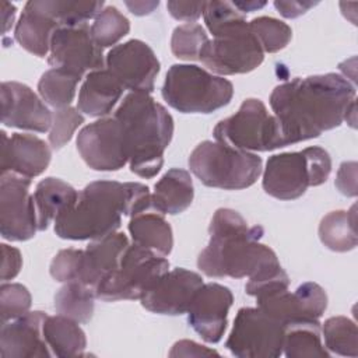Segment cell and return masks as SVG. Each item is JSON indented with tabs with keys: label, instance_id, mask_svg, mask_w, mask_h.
Masks as SVG:
<instances>
[{
	"label": "cell",
	"instance_id": "obj_7",
	"mask_svg": "<svg viewBox=\"0 0 358 358\" xmlns=\"http://www.w3.org/2000/svg\"><path fill=\"white\" fill-rule=\"evenodd\" d=\"M162 98L182 113H211L228 105L234 96V85L194 64H173L162 85Z\"/></svg>",
	"mask_w": 358,
	"mask_h": 358
},
{
	"label": "cell",
	"instance_id": "obj_37",
	"mask_svg": "<svg viewBox=\"0 0 358 358\" xmlns=\"http://www.w3.org/2000/svg\"><path fill=\"white\" fill-rule=\"evenodd\" d=\"M208 42L206 29L196 22L179 25L173 29L171 38L172 53L182 60H199L200 52Z\"/></svg>",
	"mask_w": 358,
	"mask_h": 358
},
{
	"label": "cell",
	"instance_id": "obj_33",
	"mask_svg": "<svg viewBox=\"0 0 358 358\" xmlns=\"http://www.w3.org/2000/svg\"><path fill=\"white\" fill-rule=\"evenodd\" d=\"M83 77L63 69H50L45 71L38 83V92L55 109L70 106L76 96L77 84Z\"/></svg>",
	"mask_w": 358,
	"mask_h": 358
},
{
	"label": "cell",
	"instance_id": "obj_38",
	"mask_svg": "<svg viewBox=\"0 0 358 358\" xmlns=\"http://www.w3.org/2000/svg\"><path fill=\"white\" fill-rule=\"evenodd\" d=\"M52 116L53 119L49 130V144L53 150H60L71 140L74 131L84 123V116L77 108L73 106L55 109Z\"/></svg>",
	"mask_w": 358,
	"mask_h": 358
},
{
	"label": "cell",
	"instance_id": "obj_36",
	"mask_svg": "<svg viewBox=\"0 0 358 358\" xmlns=\"http://www.w3.org/2000/svg\"><path fill=\"white\" fill-rule=\"evenodd\" d=\"M249 27L264 53H275L284 49L292 38L289 25L273 17L263 15L253 18L249 22Z\"/></svg>",
	"mask_w": 358,
	"mask_h": 358
},
{
	"label": "cell",
	"instance_id": "obj_32",
	"mask_svg": "<svg viewBox=\"0 0 358 358\" xmlns=\"http://www.w3.org/2000/svg\"><path fill=\"white\" fill-rule=\"evenodd\" d=\"M34 7L43 11L59 27H74L95 18L103 10V1H67V0H29Z\"/></svg>",
	"mask_w": 358,
	"mask_h": 358
},
{
	"label": "cell",
	"instance_id": "obj_11",
	"mask_svg": "<svg viewBox=\"0 0 358 358\" xmlns=\"http://www.w3.org/2000/svg\"><path fill=\"white\" fill-rule=\"evenodd\" d=\"M285 327L257 308H241L225 347L239 358H275L282 354Z\"/></svg>",
	"mask_w": 358,
	"mask_h": 358
},
{
	"label": "cell",
	"instance_id": "obj_14",
	"mask_svg": "<svg viewBox=\"0 0 358 358\" xmlns=\"http://www.w3.org/2000/svg\"><path fill=\"white\" fill-rule=\"evenodd\" d=\"M48 63L53 69H63L83 77L87 71L103 69L105 60L87 24L59 27L50 39Z\"/></svg>",
	"mask_w": 358,
	"mask_h": 358
},
{
	"label": "cell",
	"instance_id": "obj_12",
	"mask_svg": "<svg viewBox=\"0 0 358 358\" xmlns=\"http://www.w3.org/2000/svg\"><path fill=\"white\" fill-rule=\"evenodd\" d=\"M77 150L84 162L95 171H119L129 164V150L122 123L101 117L84 126L77 136Z\"/></svg>",
	"mask_w": 358,
	"mask_h": 358
},
{
	"label": "cell",
	"instance_id": "obj_40",
	"mask_svg": "<svg viewBox=\"0 0 358 358\" xmlns=\"http://www.w3.org/2000/svg\"><path fill=\"white\" fill-rule=\"evenodd\" d=\"M203 17L213 36L245 20L243 14L228 1H206Z\"/></svg>",
	"mask_w": 358,
	"mask_h": 358
},
{
	"label": "cell",
	"instance_id": "obj_25",
	"mask_svg": "<svg viewBox=\"0 0 358 358\" xmlns=\"http://www.w3.org/2000/svg\"><path fill=\"white\" fill-rule=\"evenodd\" d=\"M59 24L28 1L14 29L15 41L27 52L45 57L50 49V39Z\"/></svg>",
	"mask_w": 358,
	"mask_h": 358
},
{
	"label": "cell",
	"instance_id": "obj_41",
	"mask_svg": "<svg viewBox=\"0 0 358 358\" xmlns=\"http://www.w3.org/2000/svg\"><path fill=\"white\" fill-rule=\"evenodd\" d=\"M81 249H63L50 262L49 273L59 282L78 281L83 264Z\"/></svg>",
	"mask_w": 358,
	"mask_h": 358
},
{
	"label": "cell",
	"instance_id": "obj_18",
	"mask_svg": "<svg viewBox=\"0 0 358 358\" xmlns=\"http://www.w3.org/2000/svg\"><path fill=\"white\" fill-rule=\"evenodd\" d=\"M234 295L228 287L217 282L203 284L187 310V322L207 343H218L228 324V312Z\"/></svg>",
	"mask_w": 358,
	"mask_h": 358
},
{
	"label": "cell",
	"instance_id": "obj_6",
	"mask_svg": "<svg viewBox=\"0 0 358 358\" xmlns=\"http://www.w3.org/2000/svg\"><path fill=\"white\" fill-rule=\"evenodd\" d=\"M331 158L322 147H306L302 151L271 155L263 171L264 192L278 200H295L308 187L319 186L329 179Z\"/></svg>",
	"mask_w": 358,
	"mask_h": 358
},
{
	"label": "cell",
	"instance_id": "obj_44",
	"mask_svg": "<svg viewBox=\"0 0 358 358\" xmlns=\"http://www.w3.org/2000/svg\"><path fill=\"white\" fill-rule=\"evenodd\" d=\"M1 281L7 282L15 278L22 267L21 252L6 243H1Z\"/></svg>",
	"mask_w": 358,
	"mask_h": 358
},
{
	"label": "cell",
	"instance_id": "obj_30",
	"mask_svg": "<svg viewBox=\"0 0 358 358\" xmlns=\"http://www.w3.org/2000/svg\"><path fill=\"white\" fill-rule=\"evenodd\" d=\"M282 354L287 358H329L320 337V322H301L285 326Z\"/></svg>",
	"mask_w": 358,
	"mask_h": 358
},
{
	"label": "cell",
	"instance_id": "obj_48",
	"mask_svg": "<svg viewBox=\"0 0 358 358\" xmlns=\"http://www.w3.org/2000/svg\"><path fill=\"white\" fill-rule=\"evenodd\" d=\"M14 17H15V7H14L11 3H8V1H3V3H1L3 34H7V32H8V29L13 27Z\"/></svg>",
	"mask_w": 358,
	"mask_h": 358
},
{
	"label": "cell",
	"instance_id": "obj_4",
	"mask_svg": "<svg viewBox=\"0 0 358 358\" xmlns=\"http://www.w3.org/2000/svg\"><path fill=\"white\" fill-rule=\"evenodd\" d=\"M113 116L124 130L130 171L140 178H154L173 136L171 113L150 94L129 92Z\"/></svg>",
	"mask_w": 358,
	"mask_h": 358
},
{
	"label": "cell",
	"instance_id": "obj_39",
	"mask_svg": "<svg viewBox=\"0 0 358 358\" xmlns=\"http://www.w3.org/2000/svg\"><path fill=\"white\" fill-rule=\"evenodd\" d=\"M32 298L27 287L18 282H3L0 288L1 323H7L27 315L31 309Z\"/></svg>",
	"mask_w": 358,
	"mask_h": 358
},
{
	"label": "cell",
	"instance_id": "obj_15",
	"mask_svg": "<svg viewBox=\"0 0 358 358\" xmlns=\"http://www.w3.org/2000/svg\"><path fill=\"white\" fill-rule=\"evenodd\" d=\"M105 64L124 90L145 94L154 91L159 62L145 42L130 39L113 46L106 55Z\"/></svg>",
	"mask_w": 358,
	"mask_h": 358
},
{
	"label": "cell",
	"instance_id": "obj_42",
	"mask_svg": "<svg viewBox=\"0 0 358 358\" xmlns=\"http://www.w3.org/2000/svg\"><path fill=\"white\" fill-rule=\"evenodd\" d=\"M169 14L179 21H185L186 24L194 22L199 20L206 8V1H175L171 0L166 3Z\"/></svg>",
	"mask_w": 358,
	"mask_h": 358
},
{
	"label": "cell",
	"instance_id": "obj_5",
	"mask_svg": "<svg viewBox=\"0 0 358 358\" xmlns=\"http://www.w3.org/2000/svg\"><path fill=\"white\" fill-rule=\"evenodd\" d=\"M187 164L203 185L224 190L246 189L263 172L262 158L257 154L211 140L197 144Z\"/></svg>",
	"mask_w": 358,
	"mask_h": 358
},
{
	"label": "cell",
	"instance_id": "obj_2",
	"mask_svg": "<svg viewBox=\"0 0 358 358\" xmlns=\"http://www.w3.org/2000/svg\"><path fill=\"white\" fill-rule=\"evenodd\" d=\"M208 234V245L197 257V267L207 277H249L248 284H259L284 273L274 250L260 243L262 227H249L238 211L218 208Z\"/></svg>",
	"mask_w": 358,
	"mask_h": 358
},
{
	"label": "cell",
	"instance_id": "obj_1",
	"mask_svg": "<svg viewBox=\"0 0 358 358\" xmlns=\"http://www.w3.org/2000/svg\"><path fill=\"white\" fill-rule=\"evenodd\" d=\"M352 103L355 87L336 73L294 78L277 85L270 95L284 147L338 127Z\"/></svg>",
	"mask_w": 358,
	"mask_h": 358
},
{
	"label": "cell",
	"instance_id": "obj_21",
	"mask_svg": "<svg viewBox=\"0 0 358 358\" xmlns=\"http://www.w3.org/2000/svg\"><path fill=\"white\" fill-rule=\"evenodd\" d=\"M1 173L13 172L25 178L39 176L50 164L48 143L34 134L1 131Z\"/></svg>",
	"mask_w": 358,
	"mask_h": 358
},
{
	"label": "cell",
	"instance_id": "obj_19",
	"mask_svg": "<svg viewBox=\"0 0 358 358\" xmlns=\"http://www.w3.org/2000/svg\"><path fill=\"white\" fill-rule=\"evenodd\" d=\"M0 94L1 123L4 126L38 133L50 130L52 112L28 85L17 81H4Z\"/></svg>",
	"mask_w": 358,
	"mask_h": 358
},
{
	"label": "cell",
	"instance_id": "obj_8",
	"mask_svg": "<svg viewBox=\"0 0 358 358\" xmlns=\"http://www.w3.org/2000/svg\"><path fill=\"white\" fill-rule=\"evenodd\" d=\"M168 268L169 262L164 256L133 242L119 266L95 285V296L105 302L141 299Z\"/></svg>",
	"mask_w": 358,
	"mask_h": 358
},
{
	"label": "cell",
	"instance_id": "obj_35",
	"mask_svg": "<svg viewBox=\"0 0 358 358\" xmlns=\"http://www.w3.org/2000/svg\"><path fill=\"white\" fill-rule=\"evenodd\" d=\"M130 31L129 20L113 6H106L94 18L91 35L99 48L116 45Z\"/></svg>",
	"mask_w": 358,
	"mask_h": 358
},
{
	"label": "cell",
	"instance_id": "obj_10",
	"mask_svg": "<svg viewBox=\"0 0 358 358\" xmlns=\"http://www.w3.org/2000/svg\"><path fill=\"white\" fill-rule=\"evenodd\" d=\"M263 59L264 52L246 20L208 39L199 56L215 76L249 73L259 67Z\"/></svg>",
	"mask_w": 358,
	"mask_h": 358
},
{
	"label": "cell",
	"instance_id": "obj_22",
	"mask_svg": "<svg viewBox=\"0 0 358 358\" xmlns=\"http://www.w3.org/2000/svg\"><path fill=\"white\" fill-rule=\"evenodd\" d=\"M130 245L122 232H113L103 238L94 239L84 249L83 264L78 282L95 288V285L110 271H113Z\"/></svg>",
	"mask_w": 358,
	"mask_h": 358
},
{
	"label": "cell",
	"instance_id": "obj_47",
	"mask_svg": "<svg viewBox=\"0 0 358 358\" xmlns=\"http://www.w3.org/2000/svg\"><path fill=\"white\" fill-rule=\"evenodd\" d=\"M126 7L130 10L134 15H145L152 13L158 6L159 1H124Z\"/></svg>",
	"mask_w": 358,
	"mask_h": 358
},
{
	"label": "cell",
	"instance_id": "obj_28",
	"mask_svg": "<svg viewBox=\"0 0 358 358\" xmlns=\"http://www.w3.org/2000/svg\"><path fill=\"white\" fill-rule=\"evenodd\" d=\"M43 336L56 357H81L87 348V338L80 323L63 316H48L43 323Z\"/></svg>",
	"mask_w": 358,
	"mask_h": 358
},
{
	"label": "cell",
	"instance_id": "obj_17",
	"mask_svg": "<svg viewBox=\"0 0 358 358\" xmlns=\"http://www.w3.org/2000/svg\"><path fill=\"white\" fill-rule=\"evenodd\" d=\"M203 284L201 275L194 271L182 267L168 270L140 301L143 308L152 313L183 315Z\"/></svg>",
	"mask_w": 358,
	"mask_h": 358
},
{
	"label": "cell",
	"instance_id": "obj_27",
	"mask_svg": "<svg viewBox=\"0 0 358 358\" xmlns=\"http://www.w3.org/2000/svg\"><path fill=\"white\" fill-rule=\"evenodd\" d=\"M129 232L133 242L161 256H168L173 246V234L164 214L155 210H145L130 217Z\"/></svg>",
	"mask_w": 358,
	"mask_h": 358
},
{
	"label": "cell",
	"instance_id": "obj_34",
	"mask_svg": "<svg viewBox=\"0 0 358 358\" xmlns=\"http://www.w3.org/2000/svg\"><path fill=\"white\" fill-rule=\"evenodd\" d=\"M324 347L343 357L358 355V331L354 320L345 316H333L323 323Z\"/></svg>",
	"mask_w": 358,
	"mask_h": 358
},
{
	"label": "cell",
	"instance_id": "obj_43",
	"mask_svg": "<svg viewBox=\"0 0 358 358\" xmlns=\"http://www.w3.org/2000/svg\"><path fill=\"white\" fill-rule=\"evenodd\" d=\"M357 162L348 161L343 162L336 175V187L340 190L341 194L348 197L357 196Z\"/></svg>",
	"mask_w": 358,
	"mask_h": 358
},
{
	"label": "cell",
	"instance_id": "obj_23",
	"mask_svg": "<svg viewBox=\"0 0 358 358\" xmlns=\"http://www.w3.org/2000/svg\"><path fill=\"white\" fill-rule=\"evenodd\" d=\"M123 91V85L108 69L90 71L78 92L77 109L92 117L106 116L122 98Z\"/></svg>",
	"mask_w": 358,
	"mask_h": 358
},
{
	"label": "cell",
	"instance_id": "obj_49",
	"mask_svg": "<svg viewBox=\"0 0 358 358\" xmlns=\"http://www.w3.org/2000/svg\"><path fill=\"white\" fill-rule=\"evenodd\" d=\"M235 8H238L241 13H252L255 10L263 8L267 3L266 1H234L232 3Z\"/></svg>",
	"mask_w": 358,
	"mask_h": 358
},
{
	"label": "cell",
	"instance_id": "obj_29",
	"mask_svg": "<svg viewBox=\"0 0 358 358\" xmlns=\"http://www.w3.org/2000/svg\"><path fill=\"white\" fill-rule=\"evenodd\" d=\"M357 207L337 210L326 214L319 224L320 242L333 252H348L355 249L357 236Z\"/></svg>",
	"mask_w": 358,
	"mask_h": 358
},
{
	"label": "cell",
	"instance_id": "obj_20",
	"mask_svg": "<svg viewBox=\"0 0 358 358\" xmlns=\"http://www.w3.org/2000/svg\"><path fill=\"white\" fill-rule=\"evenodd\" d=\"M48 315L41 310L1 323L0 355L1 358H48L52 351L43 336V323Z\"/></svg>",
	"mask_w": 358,
	"mask_h": 358
},
{
	"label": "cell",
	"instance_id": "obj_45",
	"mask_svg": "<svg viewBox=\"0 0 358 358\" xmlns=\"http://www.w3.org/2000/svg\"><path fill=\"white\" fill-rule=\"evenodd\" d=\"M207 355L218 357L220 354L214 350H210L190 340H180L175 343L169 351V357H207Z\"/></svg>",
	"mask_w": 358,
	"mask_h": 358
},
{
	"label": "cell",
	"instance_id": "obj_3",
	"mask_svg": "<svg viewBox=\"0 0 358 358\" xmlns=\"http://www.w3.org/2000/svg\"><path fill=\"white\" fill-rule=\"evenodd\" d=\"M150 208L151 193L145 185L95 180L78 192L73 206L57 215L55 232L62 239L94 241L116 232L122 215L133 217Z\"/></svg>",
	"mask_w": 358,
	"mask_h": 358
},
{
	"label": "cell",
	"instance_id": "obj_16",
	"mask_svg": "<svg viewBox=\"0 0 358 358\" xmlns=\"http://www.w3.org/2000/svg\"><path fill=\"white\" fill-rule=\"evenodd\" d=\"M257 306L288 326L301 322H317L327 308L326 291L316 282H303L294 292L288 288L256 298Z\"/></svg>",
	"mask_w": 358,
	"mask_h": 358
},
{
	"label": "cell",
	"instance_id": "obj_26",
	"mask_svg": "<svg viewBox=\"0 0 358 358\" xmlns=\"http://www.w3.org/2000/svg\"><path fill=\"white\" fill-rule=\"evenodd\" d=\"M38 231H45L60 213L74 204L78 192L67 182L57 178L42 179L34 192Z\"/></svg>",
	"mask_w": 358,
	"mask_h": 358
},
{
	"label": "cell",
	"instance_id": "obj_13",
	"mask_svg": "<svg viewBox=\"0 0 358 358\" xmlns=\"http://www.w3.org/2000/svg\"><path fill=\"white\" fill-rule=\"evenodd\" d=\"M31 179L7 172L0 178V234L11 242H24L38 231Z\"/></svg>",
	"mask_w": 358,
	"mask_h": 358
},
{
	"label": "cell",
	"instance_id": "obj_24",
	"mask_svg": "<svg viewBox=\"0 0 358 358\" xmlns=\"http://www.w3.org/2000/svg\"><path fill=\"white\" fill-rule=\"evenodd\" d=\"M193 197L194 189L190 173L180 168H172L155 183L151 208L164 215H176L192 204Z\"/></svg>",
	"mask_w": 358,
	"mask_h": 358
},
{
	"label": "cell",
	"instance_id": "obj_9",
	"mask_svg": "<svg viewBox=\"0 0 358 358\" xmlns=\"http://www.w3.org/2000/svg\"><path fill=\"white\" fill-rule=\"evenodd\" d=\"M213 134L215 141L249 152L284 147L277 119L256 98L245 99L238 112L217 123Z\"/></svg>",
	"mask_w": 358,
	"mask_h": 358
},
{
	"label": "cell",
	"instance_id": "obj_31",
	"mask_svg": "<svg viewBox=\"0 0 358 358\" xmlns=\"http://www.w3.org/2000/svg\"><path fill=\"white\" fill-rule=\"evenodd\" d=\"M95 291L78 281L66 282L55 295V309L78 323H87L94 315Z\"/></svg>",
	"mask_w": 358,
	"mask_h": 358
},
{
	"label": "cell",
	"instance_id": "obj_46",
	"mask_svg": "<svg viewBox=\"0 0 358 358\" xmlns=\"http://www.w3.org/2000/svg\"><path fill=\"white\" fill-rule=\"evenodd\" d=\"M316 4H317V1H296V0L274 1V7L285 18H296V17L305 14L309 8L315 7Z\"/></svg>",
	"mask_w": 358,
	"mask_h": 358
}]
</instances>
